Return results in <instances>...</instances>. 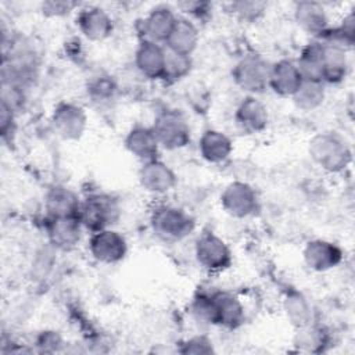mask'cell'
<instances>
[{"instance_id":"6da1fadb","label":"cell","mask_w":355,"mask_h":355,"mask_svg":"<svg viewBox=\"0 0 355 355\" xmlns=\"http://www.w3.org/2000/svg\"><path fill=\"white\" fill-rule=\"evenodd\" d=\"M311 159L329 173L343 172L352 159V153L343 136L336 132H320L308 144Z\"/></svg>"},{"instance_id":"7a4b0ae2","label":"cell","mask_w":355,"mask_h":355,"mask_svg":"<svg viewBox=\"0 0 355 355\" xmlns=\"http://www.w3.org/2000/svg\"><path fill=\"white\" fill-rule=\"evenodd\" d=\"M150 226L158 239L164 241H179L194 230L196 223L184 209L162 204L151 211Z\"/></svg>"},{"instance_id":"3957f363","label":"cell","mask_w":355,"mask_h":355,"mask_svg":"<svg viewBox=\"0 0 355 355\" xmlns=\"http://www.w3.org/2000/svg\"><path fill=\"white\" fill-rule=\"evenodd\" d=\"M121 208L118 201L108 194L96 193L82 201L79 219L90 233L112 227L119 219Z\"/></svg>"},{"instance_id":"277c9868","label":"cell","mask_w":355,"mask_h":355,"mask_svg":"<svg viewBox=\"0 0 355 355\" xmlns=\"http://www.w3.org/2000/svg\"><path fill=\"white\" fill-rule=\"evenodd\" d=\"M161 148L173 151L190 143L191 132L186 118L176 110L159 111L151 125Z\"/></svg>"},{"instance_id":"5b68a950","label":"cell","mask_w":355,"mask_h":355,"mask_svg":"<svg viewBox=\"0 0 355 355\" xmlns=\"http://www.w3.org/2000/svg\"><path fill=\"white\" fill-rule=\"evenodd\" d=\"M270 62L258 54H247L233 67L234 83L250 96L262 93L269 87Z\"/></svg>"},{"instance_id":"8992f818","label":"cell","mask_w":355,"mask_h":355,"mask_svg":"<svg viewBox=\"0 0 355 355\" xmlns=\"http://www.w3.org/2000/svg\"><path fill=\"white\" fill-rule=\"evenodd\" d=\"M194 255L198 265L208 272H222L232 263V252L223 239L212 232L202 233L196 240Z\"/></svg>"},{"instance_id":"52a82bcc","label":"cell","mask_w":355,"mask_h":355,"mask_svg":"<svg viewBox=\"0 0 355 355\" xmlns=\"http://www.w3.org/2000/svg\"><path fill=\"white\" fill-rule=\"evenodd\" d=\"M220 205L233 218H247L258 211L259 201L254 187L245 182L229 183L220 194Z\"/></svg>"},{"instance_id":"ba28073f","label":"cell","mask_w":355,"mask_h":355,"mask_svg":"<svg viewBox=\"0 0 355 355\" xmlns=\"http://www.w3.org/2000/svg\"><path fill=\"white\" fill-rule=\"evenodd\" d=\"M89 252L100 263L114 265L121 262L128 252L126 239L112 227L92 233L89 239Z\"/></svg>"},{"instance_id":"9c48e42d","label":"cell","mask_w":355,"mask_h":355,"mask_svg":"<svg viewBox=\"0 0 355 355\" xmlns=\"http://www.w3.org/2000/svg\"><path fill=\"white\" fill-rule=\"evenodd\" d=\"M54 132L64 140H78L86 130L87 115L73 103H60L51 114Z\"/></svg>"},{"instance_id":"30bf717a","label":"cell","mask_w":355,"mask_h":355,"mask_svg":"<svg viewBox=\"0 0 355 355\" xmlns=\"http://www.w3.org/2000/svg\"><path fill=\"white\" fill-rule=\"evenodd\" d=\"M79 32L90 42H101L111 36L114 22L111 15L101 7L89 6L82 8L76 15Z\"/></svg>"},{"instance_id":"8fae6325","label":"cell","mask_w":355,"mask_h":355,"mask_svg":"<svg viewBox=\"0 0 355 355\" xmlns=\"http://www.w3.org/2000/svg\"><path fill=\"white\" fill-rule=\"evenodd\" d=\"M139 182L147 193L165 194L176 186L178 178L168 164L157 158L141 165L139 171Z\"/></svg>"},{"instance_id":"7c38bea8","label":"cell","mask_w":355,"mask_h":355,"mask_svg":"<svg viewBox=\"0 0 355 355\" xmlns=\"http://www.w3.org/2000/svg\"><path fill=\"white\" fill-rule=\"evenodd\" d=\"M83 229L79 216H47V237L50 244L58 250L73 248L80 241Z\"/></svg>"},{"instance_id":"4fadbf2b","label":"cell","mask_w":355,"mask_h":355,"mask_svg":"<svg viewBox=\"0 0 355 355\" xmlns=\"http://www.w3.org/2000/svg\"><path fill=\"white\" fill-rule=\"evenodd\" d=\"M178 15L168 6H157L150 10V12L143 18L140 32L141 40H150L164 44L172 32Z\"/></svg>"},{"instance_id":"5bb4252c","label":"cell","mask_w":355,"mask_h":355,"mask_svg":"<svg viewBox=\"0 0 355 355\" xmlns=\"http://www.w3.org/2000/svg\"><path fill=\"white\" fill-rule=\"evenodd\" d=\"M166 62V49L164 44L141 40L135 51V65L137 71L148 79H162Z\"/></svg>"},{"instance_id":"9a60e30c","label":"cell","mask_w":355,"mask_h":355,"mask_svg":"<svg viewBox=\"0 0 355 355\" xmlns=\"http://www.w3.org/2000/svg\"><path fill=\"white\" fill-rule=\"evenodd\" d=\"M302 254L306 266L316 272L330 270L343 261L341 248L337 244L323 239L308 241Z\"/></svg>"},{"instance_id":"2e32d148","label":"cell","mask_w":355,"mask_h":355,"mask_svg":"<svg viewBox=\"0 0 355 355\" xmlns=\"http://www.w3.org/2000/svg\"><path fill=\"white\" fill-rule=\"evenodd\" d=\"M214 324L226 329H236L244 322V306L241 301L227 291L211 294Z\"/></svg>"},{"instance_id":"e0dca14e","label":"cell","mask_w":355,"mask_h":355,"mask_svg":"<svg viewBox=\"0 0 355 355\" xmlns=\"http://www.w3.org/2000/svg\"><path fill=\"white\" fill-rule=\"evenodd\" d=\"M304 78L293 60H279L270 65L269 89L282 97H291L302 83Z\"/></svg>"},{"instance_id":"ac0fdd59","label":"cell","mask_w":355,"mask_h":355,"mask_svg":"<svg viewBox=\"0 0 355 355\" xmlns=\"http://www.w3.org/2000/svg\"><path fill=\"white\" fill-rule=\"evenodd\" d=\"M295 24L305 33L322 39L329 31V18L324 7L316 1H300L294 7Z\"/></svg>"},{"instance_id":"d6986e66","label":"cell","mask_w":355,"mask_h":355,"mask_svg":"<svg viewBox=\"0 0 355 355\" xmlns=\"http://www.w3.org/2000/svg\"><path fill=\"white\" fill-rule=\"evenodd\" d=\"M234 121L243 132L259 133L268 126V108L255 96L248 94L237 105L234 112Z\"/></svg>"},{"instance_id":"ffe728a7","label":"cell","mask_w":355,"mask_h":355,"mask_svg":"<svg viewBox=\"0 0 355 355\" xmlns=\"http://www.w3.org/2000/svg\"><path fill=\"white\" fill-rule=\"evenodd\" d=\"M126 150L139 161L148 162L158 158L159 143L151 126L136 125L125 136Z\"/></svg>"},{"instance_id":"44dd1931","label":"cell","mask_w":355,"mask_h":355,"mask_svg":"<svg viewBox=\"0 0 355 355\" xmlns=\"http://www.w3.org/2000/svg\"><path fill=\"white\" fill-rule=\"evenodd\" d=\"M198 42H200V33L194 22L190 21L189 18L178 17V21L172 32L169 33L166 42L164 43V46L166 50L172 53L191 57V54L196 51L198 46Z\"/></svg>"},{"instance_id":"7402d4cb","label":"cell","mask_w":355,"mask_h":355,"mask_svg":"<svg viewBox=\"0 0 355 355\" xmlns=\"http://www.w3.org/2000/svg\"><path fill=\"white\" fill-rule=\"evenodd\" d=\"M80 205L82 201L78 194L65 186L51 187L44 198V208L50 218L79 216Z\"/></svg>"},{"instance_id":"603a6c76","label":"cell","mask_w":355,"mask_h":355,"mask_svg":"<svg viewBox=\"0 0 355 355\" xmlns=\"http://www.w3.org/2000/svg\"><path fill=\"white\" fill-rule=\"evenodd\" d=\"M198 153L209 164H222L233 153V141L216 129L205 130L198 140Z\"/></svg>"},{"instance_id":"cb8c5ba5","label":"cell","mask_w":355,"mask_h":355,"mask_svg":"<svg viewBox=\"0 0 355 355\" xmlns=\"http://www.w3.org/2000/svg\"><path fill=\"white\" fill-rule=\"evenodd\" d=\"M348 69L349 62L347 50L323 42V83L336 85L343 82L348 73Z\"/></svg>"},{"instance_id":"d4e9b609","label":"cell","mask_w":355,"mask_h":355,"mask_svg":"<svg viewBox=\"0 0 355 355\" xmlns=\"http://www.w3.org/2000/svg\"><path fill=\"white\" fill-rule=\"evenodd\" d=\"M304 79L323 83V42L315 39L309 42L295 61Z\"/></svg>"},{"instance_id":"484cf974","label":"cell","mask_w":355,"mask_h":355,"mask_svg":"<svg viewBox=\"0 0 355 355\" xmlns=\"http://www.w3.org/2000/svg\"><path fill=\"white\" fill-rule=\"evenodd\" d=\"M324 83L304 79L295 93L291 96L294 105L301 111H313L324 101Z\"/></svg>"},{"instance_id":"4316f807","label":"cell","mask_w":355,"mask_h":355,"mask_svg":"<svg viewBox=\"0 0 355 355\" xmlns=\"http://www.w3.org/2000/svg\"><path fill=\"white\" fill-rule=\"evenodd\" d=\"M283 308H284V312L287 315V319L297 329L312 323L311 305L301 293H297V291L288 293L284 298Z\"/></svg>"},{"instance_id":"83f0119b","label":"cell","mask_w":355,"mask_h":355,"mask_svg":"<svg viewBox=\"0 0 355 355\" xmlns=\"http://www.w3.org/2000/svg\"><path fill=\"white\" fill-rule=\"evenodd\" d=\"M355 22H354V14L349 12L338 26L336 28H329V31L324 33V36L319 40L336 44L347 50L348 47L354 46L355 40V33H354Z\"/></svg>"},{"instance_id":"f1b7e54d","label":"cell","mask_w":355,"mask_h":355,"mask_svg":"<svg viewBox=\"0 0 355 355\" xmlns=\"http://www.w3.org/2000/svg\"><path fill=\"white\" fill-rule=\"evenodd\" d=\"M191 67H193L191 57L176 54V53L166 50V62H165V71H164L162 80L169 82V83L179 82L180 79H183L184 76H187L190 73Z\"/></svg>"},{"instance_id":"f546056e","label":"cell","mask_w":355,"mask_h":355,"mask_svg":"<svg viewBox=\"0 0 355 355\" xmlns=\"http://www.w3.org/2000/svg\"><path fill=\"white\" fill-rule=\"evenodd\" d=\"M295 345L301 351L306 352H319L326 345V337L322 329L313 326L312 323L298 327V333L295 336Z\"/></svg>"},{"instance_id":"4dcf8cb0","label":"cell","mask_w":355,"mask_h":355,"mask_svg":"<svg viewBox=\"0 0 355 355\" xmlns=\"http://www.w3.org/2000/svg\"><path fill=\"white\" fill-rule=\"evenodd\" d=\"M115 92L116 85L110 75L98 73L96 76H92V79L87 82V94L94 101H107L114 97Z\"/></svg>"},{"instance_id":"1f68e13d","label":"cell","mask_w":355,"mask_h":355,"mask_svg":"<svg viewBox=\"0 0 355 355\" xmlns=\"http://www.w3.org/2000/svg\"><path fill=\"white\" fill-rule=\"evenodd\" d=\"M266 4L262 1H236L232 4V11L244 21H257L263 11Z\"/></svg>"},{"instance_id":"d6a6232c","label":"cell","mask_w":355,"mask_h":355,"mask_svg":"<svg viewBox=\"0 0 355 355\" xmlns=\"http://www.w3.org/2000/svg\"><path fill=\"white\" fill-rule=\"evenodd\" d=\"M182 354H209L214 352L212 341L204 336H197L189 338L182 348L179 349Z\"/></svg>"},{"instance_id":"836d02e7","label":"cell","mask_w":355,"mask_h":355,"mask_svg":"<svg viewBox=\"0 0 355 355\" xmlns=\"http://www.w3.org/2000/svg\"><path fill=\"white\" fill-rule=\"evenodd\" d=\"M78 6L79 4L73 1H44L42 4V12L46 17L58 18L69 14Z\"/></svg>"},{"instance_id":"e575fe53","label":"cell","mask_w":355,"mask_h":355,"mask_svg":"<svg viewBox=\"0 0 355 355\" xmlns=\"http://www.w3.org/2000/svg\"><path fill=\"white\" fill-rule=\"evenodd\" d=\"M1 112H0V130H1V136L6 137L8 135V132H12V126H14V110H11L10 107L1 104L0 107Z\"/></svg>"}]
</instances>
